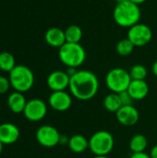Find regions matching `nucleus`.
I'll return each instance as SVG.
<instances>
[{
  "label": "nucleus",
  "mask_w": 157,
  "mask_h": 158,
  "mask_svg": "<svg viewBox=\"0 0 157 158\" xmlns=\"http://www.w3.org/2000/svg\"><path fill=\"white\" fill-rule=\"evenodd\" d=\"M131 81V77L130 72L122 68H115L109 70L105 76V84L107 88L116 94L127 91L130 83Z\"/></svg>",
  "instance_id": "obj_6"
},
{
  "label": "nucleus",
  "mask_w": 157,
  "mask_h": 158,
  "mask_svg": "<svg viewBox=\"0 0 157 158\" xmlns=\"http://www.w3.org/2000/svg\"><path fill=\"white\" fill-rule=\"evenodd\" d=\"M104 106L107 111L116 114L118 111V109L122 106V103L118 94L111 93L107 94L104 99Z\"/></svg>",
  "instance_id": "obj_18"
},
{
  "label": "nucleus",
  "mask_w": 157,
  "mask_h": 158,
  "mask_svg": "<svg viewBox=\"0 0 157 158\" xmlns=\"http://www.w3.org/2000/svg\"><path fill=\"white\" fill-rule=\"evenodd\" d=\"M68 89L72 96L80 101H89L98 93L99 81L90 70H77L70 77Z\"/></svg>",
  "instance_id": "obj_1"
},
{
  "label": "nucleus",
  "mask_w": 157,
  "mask_h": 158,
  "mask_svg": "<svg viewBox=\"0 0 157 158\" xmlns=\"http://www.w3.org/2000/svg\"><path fill=\"white\" fill-rule=\"evenodd\" d=\"M68 148L75 154H81L89 149V140L81 134H76L68 139Z\"/></svg>",
  "instance_id": "obj_17"
},
{
  "label": "nucleus",
  "mask_w": 157,
  "mask_h": 158,
  "mask_svg": "<svg viewBox=\"0 0 157 158\" xmlns=\"http://www.w3.org/2000/svg\"><path fill=\"white\" fill-rule=\"evenodd\" d=\"M130 158H151L150 155L146 154L145 152H143V153H135V154H132Z\"/></svg>",
  "instance_id": "obj_26"
},
{
  "label": "nucleus",
  "mask_w": 157,
  "mask_h": 158,
  "mask_svg": "<svg viewBox=\"0 0 157 158\" xmlns=\"http://www.w3.org/2000/svg\"><path fill=\"white\" fill-rule=\"evenodd\" d=\"M27 102L28 101L26 100L22 93L14 92L10 94V95L7 98V106L13 113L19 114L23 113Z\"/></svg>",
  "instance_id": "obj_16"
},
{
  "label": "nucleus",
  "mask_w": 157,
  "mask_h": 158,
  "mask_svg": "<svg viewBox=\"0 0 157 158\" xmlns=\"http://www.w3.org/2000/svg\"><path fill=\"white\" fill-rule=\"evenodd\" d=\"M45 42L52 47L60 48L62 45H64L66 41L65 36V31L57 28V27H52L48 29L44 35Z\"/></svg>",
  "instance_id": "obj_15"
},
{
  "label": "nucleus",
  "mask_w": 157,
  "mask_h": 158,
  "mask_svg": "<svg viewBox=\"0 0 157 158\" xmlns=\"http://www.w3.org/2000/svg\"><path fill=\"white\" fill-rule=\"evenodd\" d=\"M118 95H119V98L121 100L122 106H132L134 100L128 91H124L122 93H119Z\"/></svg>",
  "instance_id": "obj_24"
},
{
  "label": "nucleus",
  "mask_w": 157,
  "mask_h": 158,
  "mask_svg": "<svg viewBox=\"0 0 157 158\" xmlns=\"http://www.w3.org/2000/svg\"><path fill=\"white\" fill-rule=\"evenodd\" d=\"M20 132L19 128L12 123L0 124V141L3 144H12L19 138Z\"/></svg>",
  "instance_id": "obj_13"
},
{
  "label": "nucleus",
  "mask_w": 157,
  "mask_h": 158,
  "mask_svg": "<svg viewBox=\"0 0 157 158\" xmlns=\"http://www.w3.org/2000/svg\"><path fill=\"white\" fill-rule=\"evenodd\" d=\"M127 91L130 93L134 101H141L148 95L149 85L147 84L145 80H131Z\"/></svg>",
  "instance_id": "obj_14"
},
{
  "label": "nucleus",
  "mask_w": 157,
  "mask_h": 158,
  "mask_svg": "<svg viewBox=\"0 0 157 158\" xmlns=\"http://www.w3.org/2000/svg\"><path fill=\"white\" fill-rule=\"evenodd\" d=\"M117 1V4L118 3H122V2H125V1H127V0H116Z\"/></svg>",
  "instance_id": "obj_32"
},
{
  "label": "nucleus",
  "mask_w": 157,
  "mask_h": 158,
  "mask_svg": "<svg viewBox=\"0 0 157 158\" xmlns=\"http://www.w3.org/2000/svg\"><path fill=\"white\" fill-rule=\"evenodd\" d=\"M152 71H153V73H154V75L157 77V60L156 61H155V63L153 64V66H152Z\"/></svg>",
  "instance_id": "obj_28"
},
{
  "label": "nucleus",
  "mask_w": 157,
  "mask_h": 158,
  "mask_svg": "<svg viewBox=\"0 0 157 158\" xmlns=\"http://www.w3.org/2000/svg\"><path fill=\"white\" fill-rule=\"evenodd\" d=\"M70 77L67 73V71L56 70L49 74L47 77V86L53 92L57 91H66L69 86Z\"/></svg>",
  "instance_id": "obj_11"
},
{
  "label": "nucleus",
  "mask_w": 157,
  "mask_h": 158,
  "mask_svg": "<svg viewBox=\"0 0 157 158\" xmlns=\"http://www.w3.org/2000/svg\"><path fill=\"white\" fill-rule=\"evenodd\" d=\"M113 135L106 131H99L93 133L89 140V149L94 156H107L114 148Z\"/></svg>",
  "instance_id": "obj_5"
},
{
  "label": "nucleus",
  "mask_w": 157,
  "mask_h": 158,
  "mask_svg": "<svg viewBox=\"0 0 157 158\" xmlns=\"http://www.w3.org/2000/svg\"><path fill=\"white\" fill-rule=\"evenodd\" d=\"M61 134L51 125L41 126L36 131V140L43 147L52 148L59 144Z\"/></svg>",
  "instance_id": "obj_8"
},
{
  "label": "nucleus",
  "mask_w": 157,
  "mask_h": 158,
  "mask_svg": "<svg viewBox=\"0 0 157 158\" xmlns=\"http://www.w3.org/2000/svg\"><path fill=\"white\" fill-rule=\"evenodd\" d=\"M10 86H11V84H10L9 79L6 78L4 76H0V94H6L9 90Z\"/></svg>",
  "instance_id": "obj_25"
},
{
  "label": "nucleus",
  "mask_w": 157,
  "mask_h": 158,
  "mask_svg": "<svg viewBox=\"0 0 157 158\" xmlns=\"http://www.w3.org/2000/svg\"><path fill=\"white\" fill-rule=\"evenodd\" d=\"M141 17L142 11L140 6L130 0L118 3L113 12L115 22L123 28H130L139 23Z\"/></svg>",
  "instance_id": "obj_2"
},
{
  "label": "nucleus",
  "mask_w": 157,
  "mask_h": 158,
  "mask_svg": "<svg viewBox=\"0 0 157 158\" xmlns=\"http://www.w3.org/2000/svg\"><path fill=\"white\" fill-rule=\"evenodd\" d=\"M60 61L68 68H79L86 59V51L81 44L66 43L59 48Z\"/></svg>",
  "instance_id": "obj_3"
},
{
  "label": "nucleus",
  "mask_w": 157,
  "mask_h": 158,
  "mask_svg": "<svg viewBox=\"0 0 157 158\" xmlns=\"http://www.w3.org/2000/svg\"><path fill=\"white\" fill-rule=\"evenodd\" d=\"M150 156H151V158H157V144L151 149Z\"/></svg>",
  "instance_id": "obj_27"
},
{
  "label": "nucleus",
  "mask_w": 157,
  "mask_h": 158,
  "mask_svg": "<svg viewBox=\"0 0 157 158\" xmlns=\"http://www.w3.org/2000/svg\"><path fill=\"white\" fill-rule=\"evenodd\" d=\"M93 158H109L107 156H95Z\"/></svg>",
  "instance_id": "obj_30"
},
{
  "label": "nucleus",
  "mask_w": 157,
  "mask_h": 158,
  "mask_svg": "<svg viewBox=\"0 0 157 158\" xmlns=\"http://www.w3.org/2000/svg\"><path fill=\"white\" fill-rule=\"evenodd\" d=\"M130 1L139 6V5H141V4H143V3H144V2H145L146 0H130Z\"/></svg>",
  "instance_id": "obj_29"
},
{
  "label": "nucleus",
  "mask_w": 157,
  "mask_h": 158,
  "mask_svg": "<svg viewBox=\"0 0 157 158\" xmlns=\"http://www.w3.org/2000/svg\"><path fill=\"white\" fill-rule=\"evenodd\" d=\"M3 145H4V144H3V143L0 141V154L2 153V150H3Z\"/></svg>",
  "instance_id": "obj_31"
},
{
  "label": "nucleus",
  "mask_w": 157,
  "mask_h": 158,
  "mask_svg": "<svg viewBox=\"0 0 157 158\" xmlns=\"http://www.w3.org/2000/svg\"><path fill=\"white\" fill-rule=\"evenodd\" d=\"M147 138L143 134H136L130 141V149L132 152V154L144 152L147 148Z\"/></svg>",
  "instance_id": "obj_19"
},
{
  "label": "nucleus",
  "mask_w": 157,
  "mask_h": 158,
  "mask_svg": "<svg viewBox=\"0 0 157 158\" xmlns=\"http://www.w3.org/2000/svg\"><path fill=\"white\" fill-rule=\"evenodd\" d=\"M48 103L54 110L64 112L70 108L72 105V97L66 91L53 92L49 96Z\"/></svg>",
  "instance_id": "obj_10"
},
{
  "label": "nucleus",
  "mask_w": 157,
  "mask_h": 158,
  "mask_svg": "<svg viewBox=\"0 0 157 158\" xmlns=\"http://www.w3.org/2000/svg\"><path fill=\"white\" fill-rule=\"evenodd\" d=\"M116 118L124 126H133L139 121L140 114L133 106H122L116 113Z\"/></svg>",
  "instance_id": "obj_12"
},
{
  "label": "nucleus",
  "mask_w": 157,
  "mask_h": 158,
  "mask_svg": "<svg viewBox=\"0 0 157 158\" xmlns=\"http://www.w3.org/2000/svg\"><path fill=\"white\" fill-rule=\"evenodd\" d=\"M67 43L80 44L82 39V30L78 25H70L65 30Z\"/></svg>",
  "instance_id": "obj_20"
},
{
  "label": "nucleus",
  "mask_w": 157,
  "mask_h": 158,
  "mask_svg": "<svg viewBox=\"0 0 157 158\" xmlns=\"http://www.w3.org/2000/svg\"><path fill=\"white\" fill-rule=\"evenodd\" d=\"M8 79L14 90L22 94L30 91L34 84V75L31 69L24 65L16 66L9 72Z\"/></svg>",
  "instance_id": "obj_4"
},
{
  "label": "nucleus",
  "mask_w": 157,
  "mask_h": 158,
  "mask_svg": "<svg viewBox=\"0 0 157 158\" xmlns=\"http://www.w3.org/2000/svg\"><path fill=\"white\" fill-rule=\"evenodd\" d=\"M134 47H135L134 44L128 38H125V39L120 40L117 44L116 51L121 56H128L133 52Z\"/></svg>",
  "instance_id": "obj_22"
},
{
  "label": "nucleus",
  "mask_w": 157,
  "mask_h": 158,
  "mask_svg": "<svg viewBox=\"0 0 157 158\" xmlns=\"http://www.w3.org/2000/svg\"><path fill=\"white\" fill-rule=\"evenodd\" d=\"M47 113V106L46 104L38 98L31 99L27 102L23 114L25 118L32 122L42 120Z\"/></svg>",
  "instance_id": "obj_9"
},
{
  "label": "nucleus",
  "mask_w": 157,
  "mask_h": 158,
  "mask_svg": "<svg viewBox=\"0 0 157 158\" xmlns=\"http://www.w3.org/2000/svg\"><path fill=\"white\" fill-rule=\"evenodd\" d=\"M15 57L9 52L0 53V69L6 72H10L16 67Z\"/></svg>",
  "instance_id": "obj_21"
},
{
  "label": "nucleus",
  "mask_w": 157,
  "mask_h": 158,
  "mask_svg": "<svg viewBox=\"0 0 157 158\" xmlns=\"http://www.w3.org/2000/svg\"><path fill=\"white\" fill-rule=\"evenodd\" d=\"M127 38L134 44L135 47H141L151 42L153 38V31L148 25L139 22L129 28Z\"/></svg>",
  "instance_id": "obj_7"
},
{
  "label": "nucleus",
  "mask_w": 157,
  "mask_h": 158,
  "mask_svg": "<svg viewBox=\"0 0 157 158\" xmlns=\"http://www.w3.org/2000/svg\"><path fill=\"white\" fill-rule=\"evenodd\" d=\"M129 72L131 77V80L143 81L147 77V69L141 64L134 65Z\"/></svg>",
  "instance_id": "obj_23"
}]
</instances>
